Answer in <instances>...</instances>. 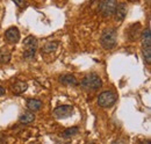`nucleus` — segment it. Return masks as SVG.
<instances>
[{"mask_svg": "<svg viewBox=\"0 0 151 144\" xmlns=\"http://www.w3.org/2000/svg\"><path fill=\"white\" fill-rule=\"evenodd\" d=\"M80 86H81L83 90L85 91H96L102 86V80L98 74L91 73L81 80Z\"/></svg>", "mask_w": 151, "mask_h": 144, "instance_id": "obj_1", "label": "nucleus"}, {"mask_svg": "<svg viewBox=\"0 0 151 144\" xmlns=\"http://www.w3.org/2000/svg\"><path fill=\"white\" fill-rule=\"evenodd\" d=\"M116 42H117V35H116L115 29H106L100 37L101 45L107 50L113 49L116 45Z\"/></svg>", "mask_w": 151, "mask_h": 144, "instance_id": "obj_2", "label": "nucleus"}, {"mask_svg": "<svg viewBox=\"0 0 151 144\" xmlns=\"http://www.w3.org/2000/svg\"><path fill=\"white\" fill-rule=\"evenodd\" d=\"M142 48H143V56L148 64L151 63V33L150 28H147L142 33Z\"/></svg>", "mask_w": 151, "mask_h": 144, "instance_id": "obj_3", "label": "nucleus"}, {"mask_svg": "<svg viewBox=\"0 0 151 144\" xmlns=\"http://www.w3.org/2000/svg\"><path fill=\"white\" fill-rule=\"evenodd\" d=\"M23 47H24V54H23V57L24 58H32L34 55H35V51L37 49V40L36 37H34L33 35L27 36L23 41Z\"/></svg>", "mask_w": 151, "mask_h": 144, "instance_id": "obj_4", "label": "nucleus"}, {"mask_svg": "<svg viewBox=\"0 0 151 144\" xmlns=\"http://www.w3.org/2000/svg\"><path fill=\"white\" fill-rule=\"evenodd\" d=\"M116 101V95L111 91H105L99 94L98 96V105L101 108L112 107Z\"/></svg>", "mask_w": 151, "mask_h": 144, "instance_id": "obj_5", "label": "nucleus"}, {"mask_svg": "<svg viewBox=\"0 0 151 144\" xmlns=\"http://www.w3.org/2000/svg\"><path fill=\"white\" fill-rule=\"evenodd\" d=\"M117 6L116 0H102L99 5V11L104 17H111L114 14V11Z\"/></svg>", "mask_w": 151, "mask_h": 144, "instance_id": "obj_6", "label": "nucleus"}, {"mask_svg": "<svg viewBox=\"0 0 151 144\" xmlns=\"http://www.w3.org/2000/svg\"><path fill=\"white\" fill-rule=\"evenodd\" d=\"M73 112V107L70 106V105H62V106H58L54 109V115L57 119H66L69 116H71Z\"/></svg>", "mask_w": 151, "mask_h": 144, "instance_id": "obj_7", "label": "nucleus"}, {"mask_svg": "<svg viewBox=\"0 0 151 144\" xmlns=\"http://www.w3.org/2000/svg\"><path fill=\"white\" fill-rule=\"evenodd\" d=\"M5 38L8 43H18L20 41V32L17 27H11L6 30Z\"/></svg>", "mask_w": 151, "mask_h": 144, "instance_id": "obj_8", "label": "nucleus"}, {"mask_svg": "<svg viewBox=\"0 0 151 144\" xmlns=\"http://www.w3.org/2000/svg\"><path fill=\"white\" fill-rule=\"evenodd\" d=\"M127 11H128V8H127V5L126 4H119L117 6H116V8H115V11H114V15H115V20L117 21V22H120V21H122L123 19L126 18V15H127Z\"/></svg>", "mask_w": 151, "mask_h": 144, "instance_id": "obj_9", "label": "nucleus"}, {"mask_svg": "<svg viewBox=\"0 0 151 144\" xmlns=\"http://www.w3.org/2000/svg\"><path fill=\"white\" fill-rule=\"evenodd\" d=\"M59 83H62L63 85H66V86H76V85H78L77 79L72 74H63V76H60L59 77Z\"/></svg>", "mask_w": 151, "mask_h": 144, "instance_id": "obj_10", "label": "nucleus"}, {"mask_svg": "<svg viewBox=\"0 0 151 144\" xmlns=\"http://www.w3.org/2000/svg\"><path fill=\"white\" fill-rule=\"evenodd\" d=\"M139 30H141V24L139 23H134L128 29V37L130 41H135L139 36Z\"/></svg>", "mask_w": 151, "mask_h": 144, "instance_id": "obj_11", "label": "nucleus"}, {"mask_svg": "<svg viewBox=\"0 0 151 144\" xmlns=\"http://www.w3.org/2000/svg\"><path fill=\"white\" fill-rule=\"evenodd\" d=\"M27 87H28L27 83L18 80V81H15V83L12 85L11 90H12V92H13L14 94H21V93H23L24 91H27Z\"/></svg>", "mask_w": 151, "mask_h": 144, "instance_id": "obj_12", "label": "nucleus"}, {"mask_svg": "<svg viewBox=\"0 0 151 144\" xmlns=\"http://www.w3.org/2000/svg\"><path fill=\"white\" fill-rule=\"evenodd\" d=\"M42 107V101L41 100H37V99H29L27 101V108L32 112H36V110H40Z\"/></svg>", "mask_w": 151, "mask_h": 144, "instance_id": "obj_13", "label": "nucleus"}, {"mask_svg": "<svg viewBox=\"0 0 151 144\" xmlns=\"http://www.w3.org/2000/svg\"><path fill=\"white\" fill-rule=\"evenodd\" d=\"M11 60V51L7 48L0 49V64H6Z\"/></svg>", "mask_w": 151, "mask_h": 144, "instance_id": "obj_14", "label": "nucleus"}, {"mask_svg": "<svg viewBox=\"0 0 151 144\" xmlns=\"http://www.w3.org/2000/svg\"><path fill=\"white\" fill-rule=\"evenodd\" d=\"M19 120L21 123L29 125V123H32V122L35 120V116H34L33 113H23L22 115H20Z\"/></svg>", "mask_w": 151, "mask_h": 144, "instance_id": "obj_15", "label": "nucleus"}, {"mask_svg": "<svg viewBox=\"0 0 151 144\" xmlns=\"http://www.w3.org/2000/svg\"><path fill=\"white\" fill-rule=\"evenodd\" d=\"M78 132H79V128H78V127H71V128L65 129V130L63 131L62 136H63L64 138H71V137L76 136Z\"/></svg>", "mask_w": 151, "mask_h": 144, "instance_id": "obj_16", "label": "nucleus"}, {"mask_svg": "<svg viewBox=\"0 0 151 144\" xmlns=\"http://www.w3.org/2000/svg\"><path fill=\"white\" fill-rule=\"evenodd\" d=\"M57 47H58V42H48L43 48V53H45V54L52 53V51L57 50Z\"/></svg>", "mask_w": 151, "mask_h": 144, "instance_id": "obj_17", "label": "nucleus"}, {"mask_svg": "<svg viewBox=\"0 0 151 144\" xmlns=\"http://www.w3.org/2000/svg\"><path fill=\"white\" fill-rule=\"evenodd\" d=\"M12 1H13L18 7H23V6H24V2H26L24 0H12Z\"/></svg>", "mask_w": 151, "mask_h": 144, "instance_id": "obj_18", "label": "nucleus"}, {"mask_svg": "<svg viewBox=\"0 0 151 144\" xmlns=\"http://www.w3.org/2000/svg\"><path fill=\"white\" fill-rule=\"evenodd\" d=\"M5 93H6V91H5V89H4L2 86H0V96H1V95H4Z\"/></svg>", "mask_w": 151, "mask_h": 144, "instance_id": "obj_19", "label": "nucleus"}]
</instances>
